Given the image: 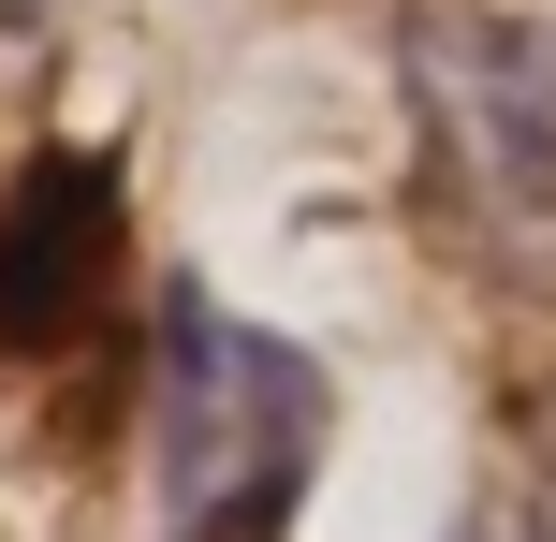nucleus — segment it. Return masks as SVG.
I'll list each match as a JSON object with an SVG mask.
<instances>
[{"label":"nucleus","mask_w":556,"mask_h":542,"mask_svg":"<svg viewBox=\"0 0 556 542\" xmlns=\"http://www.w3.org/2000/svg\"><path fill=\"white\" fill-rule=\"evenodd\" d=\"M323 455V381L293 338L176 293L162 308V367H147V499L162 542H264L278 499Z\"/></svg>","instance_id":"1"},{"label":"nucleus","mask_w":556,"mask_h":542,"mask_svg":"<svg viewBox=\"0 0 556 542\" xmlns=\"http://www.w3.org/2000/svg\"><path fill=\"white\" fill-rule=\"evenodd\" d=\"M29 15H45V0H0V45H15V29H29Z\"/></svg>","instance_id":"2"}]
</instances>
